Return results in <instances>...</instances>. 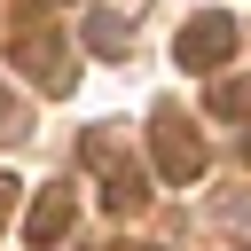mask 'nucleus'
Returning a JSON list of instances; mask_svg holds the SVG:
<instances>
[{"label": "nucleus", "mask_w": 251, "mask_h": 251, "mask_svg": "<svg viewBox=\"0 0 251 251\" xmlns=\"http://www.w3.org/2000/svg\"><path fill=\"white\" fill-rule=\"evenodd\" d=\"M149 141H157V173L173 180V188H188V180H204V133L165 102L157 118H149Z\"/></svg>", "instance_id": "f257e3e1"}, {"label": "nucleus", "mask_w": 251, "mask_h": 251, "mask_svg": "<svg viewBox=\"0 0 251 251\" xmlns=\"http://www.w3.org/2000/svg\"><path fill=\"white\" fill-rule=\"evenodd\" d=\"M235 39H243V31H235V16L204 8V16H188V24H180V63H188V71H220V63L235 55Z\"/></svg>", "instance_id": "f03ea898"}, {"label": "nucleus", "mask_w": 251, "mask_h": 251, "mask_svg": "<svg viewBox=\"0 0 251 251\" xmlns=\"http://www.w3.org/2000/svg\"><path fill=\"white\" fill-rule=\"evenodd\" d=\"M16 55L31 63V78H39L47 94H71V78H78V71H71V55H63V39H24Z\"/></svg>", "instance_id": "7ed1b4c3"}, {"label": "nucleus", "mask_w": 251, "mask_h": 251, "mask_svg": "<svg viewBox=\"0 0 251 251\" xmlns=\"http://www.w3.org/2000/svg\"><path fill=\"white\" fill-rule=\"evenodd\" d=\"M63 227H71V188H47V196L31 204V220H24V235H31V243H55Z\"/></svg>", "instance_id": "20e7f679"}, {"label": "nucleus", "mask_w": 251, "mask_h": 251, "mask_svg": "<svg viewBox=\"0 0 251 251\" xmlns=\"http://www.w3.org/2000/svg\"><path fill=\"white\" fill-rule=\"evenodd\" d=\"M102 204H110L118 220H126V212H141V204H149V173H141V165L110 173V180H102Z\"/></svg>", "instance_id": "39448f33"}, {"label": "nucleus", "mask_w": 251, "mask_h": 251, "mask_svg": "<svg viewBox=\"0 0 251 251\" xmlns=\"http://www.w3.org/2000/svg\"><path fill=\"white\" fill-rule=\"evenodd\" d=\"M126 39H133V31H126V16H110V8H102V16H86V47H94V55H126Z\"/></svg>", "instance_id": "423d86ee"}, {"label": "nucleus", "mask_w": 251, "mask_h": 251, "mask_svg": "<svg viewBox=\"0 0 251 251\" xmlns=\"http://www.w3.org/2000/svg\"><path fill=\"white\" fill-rule=\"evenodd\" d=\"M212 110H220V118H251V86H243V78H220V86H212Z\"/></svg>", "instance_id": "0eeeda50"}, {"label": "nucleus", "mask_w": 251, "mask_h": 251, "mask_svg": "<svg viewBox=\"0 0 251 251\" xmlns=\"http://www.w3.org/2000/svg\"><path fill=\"white\" fill-rule=\"evenodd\" d=\"M16 196H24V180H16V173H0V227L16 220Z\"/></svg>", "instance_id": "6e6552de"}, {"label": "nucleus", "mask_w": 251, "mask_h": 251, "mask_svg": "<svg viewBox=\"0 0 251 251\" xmlns=\"http://www.w3.org/2000/svg\"><path fill=\"white\" fill-rule=\"evenodd\" d=\"M243 251H251V243H243Z\"/></svg>", "instance_id": "1a4fd4ad"}]
</instances>
